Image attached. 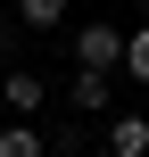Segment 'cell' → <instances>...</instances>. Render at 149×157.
I'll list each match as a JSON object with an SVG mask.
<instances>
[{
	"label": "cell",
	"instance_id": "6da1fadb",
	"mask_svg": "<svg viewBox=\"0 0 149 157\" xmlns=\"http://www.w3.org/2000/svg\"><path fill=\"white\" fill-rule=\"evenodd\" d=\"M75 66H100V75H116V66H124V33H116L108 17L75 25Z\"/></svg>",
	"mask_w": 149,
	"mask_h": 157
},
{
	"label": "cell",
	"instance_id": "277c9868",
	"mask_svg": "<svg viewBox=\"0 0 149 157\" xmlns=\"http://www.w3.org/2000/svg\"><path fill=\"white\" fill-rule=\"evenodd\" d=\"M100 149H108V157H149V116H108Z\"/></svg>",
	"mask_w": 149,
	"mask_h": 157
},
{
	"label": "cell",
	"instance_id": "52a82bcc",
	"mask_svg": "<svg viewBox=\"0 0 149 157\" xmlns=\"http://www.w3.org/2000/svg\"><path fill=\"white\" fill-rule=\"evenodd\" d=\"M124 75L149 91V25H133V33H124Z\"/></svg>",
	"mask_w": 149,
	"mask_h": 157
},
{
	"label": "cell",
	"instance_id": "3957f363",
	"mask_svg": "<svg viewBox=\"0 0 149 157\" xmlns=\"http://www.w3.org/2000/svg\"><path fill=\"white\" fill-rule=\"evenodd\" d=\"M66 99H75L83 116H116V83H108L100 66H75V75H66Z\"/></svg>",
	"mask_w": 149,
	"mask_h": 157
},
{
	"label": "cell",
	"instance_id": "5b68a950",
	"mask_svg": "<svg viewBox=\"0 0 149 157\" xmlns=\"http://www.w3.org/2000/svg\"><path fill=\"white\" fill-rule=\"evenodd\" d=\"M0 157H50V132H41L33 116H8V124H0Z\"/></svg>",
	"mask_w": 149,
	"mask_h": 157
},
{
	"label": "cell",
	"instance_id": "8992f818",
	"mask_svg": "<svg viewBox=\"0 0 149 157\" xmlns=\"http://www.w3.org/2000/svg\"><path fill=\"white\" fill-rule=\"evenodd\" d=\"M17 17H25V33H58L66 25V0H8Z\"/></svg>",
	"mask_w": 149,
	"mask_h": 157
},
{
	"label": "cell",
	"instance_id": "7a4b0ae2",
	"mask_svg": "<svg viewBox=\"0 0 149 157\" xmlns=\"http://www.w3.org/2000/svg\"><path fill=\"white\" fill-rule=\"evenodd\" d=\"M0 108H8V116H41V108H50V83H41L33 66H8V75H0Z\"/></svg>",
	"mask_w": 149,
	"mask_h": 157
},
{
	"label": "cell",
	"instance_id": "ba28073f",
	"mask_svg": "<svg viewBox=\"0 0 149 157\" xmlns=\"http://www.w3.org/2000/svg\"><path fill=\"white\" fill-rule=\"evenodd\" d=\"M17 50H25V17L0 8V66H17Z\"/></svg>",
	"mask_w": 149,
	"mask_h": 157
}]
</instances>
